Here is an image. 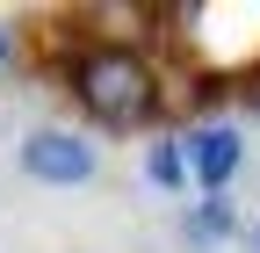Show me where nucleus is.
I'll return each instance as SVG.
<instances>
[{
	"mask_svg": "<svg viewBox=\"0 0 260 253\" xmlns=\"http://www.w3.org/2000/svg\"><path fill=\"white\" fill-rule=\"evenodd\" d=\"M73 102L102 123V131H145L159 116V73L130 44H94L73 66Z\"/></svg>",
	"mask_w": 260,
	"mask_h": 253,
	"instance_id": "nucleus-1",
	"label": "nucleus"
},
{
	"mask_svg": "<svg viewBox=\"0 0 260 253\" xmlns=\"http://www.w3.org/2000/svg\"><path fill=\"white\" fill-rule=\"evenodd\" d=\"M15 167L29 181H44V188H80L102 174V152H94L87 131H65V123H37L22 145H15Z\"/></svg>",
	"mask_w": 260,
	"mask_h": 253,
	"instance_id": "nucleus-2",
	"label": "nucleus"
},
{
	"mask_svg": "<svg viewBox=\"0 0 260 253\" xmlns=\"http://www.w3.org/2000/svg\"><path fill=\"white\" fill-rule=\"evenodd\" d=\"M181 152H188V181L203 196H224L232 174L246 167V138L232 123H195V131H181Z\"/></svg>",
	"mask_w": 260,
	"mask_h": 253,
	"instance_id": "nucleus-3",
	"label": "nucleus"
},
{
	"mask_svg": "<svg viewBox=\"0 0 260 253\" xmlns=\"http://www.w3.org/2000/svg\"><path fill=\"white\" fill-rule=\"evenodd\" d=\"M232 232H239L232 196H203V203H188V217H181V239L188 246H224Z\"/></svg>",
	"mask_w": 260,
	"mask_h": 253,
	"instance_id": "nucleus-4",
	"label": "nucleus"
},
{
	"mask_svg": "<svg viewBox=\"0 0 260 253\" xmlns=\"http://www.w3.org/2000/svg\"><path fill=\"white\" fill-rule=\"evenodd\" d=\"M145 181H152V188H188V152H181V138L145 145Z\"/></svg>",
	"mask_w": 260,
	"mask_h": 253,
	"instance_id": "nucleus-5",
	"label": "nucleus"
},
{
	"mask_svg": "<svg viewBox=\"0 0 260 253\" xmlns=\"http://www.w3.org/2000/svg\"><path fill=\"white\" fill-rule=\"evenodd\" d=\"M8 58H15V37H8V29H0V66H8Z\"/></svg>",
	"mask_w": 260,
	"mask_h": 253,
	"instance_id": "nucleus-6",
	"label": "nucleus"
},
{
	"mask_svg": "<svg viewBox=\"0 0 260 253\" xmlns=\"http://www.w3.org/2000/svg\"><path fill=\"white\" fill-rule=\"evenodd\" d=\"M246 246H253V253H260V217H253V225H246Z\"/></svg>",
	"mask_w": 260,
	"mask_h": 253,
	"instance_id": "nucleus-7",
	"label": "nucleus"
}]
</instances>
